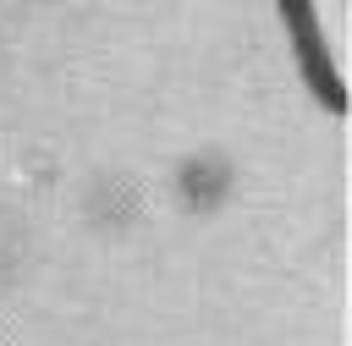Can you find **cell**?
Wrapping results in <instances>:
<instances>
[{"label":"cell","instance_id":"6da1fadb","mask_svg":"<svg viewBox=\"0 0 352 346\" xmlns=\"http://www.w3.org/2000/svg\"><path fill=\"white\" fill-rule=\"evenodd\" d=\"M226 192H231V165H226L220 154H192V159L182 165V203L214 209Z\"/></svg>","mask_w":352,"mask_h":346}]
</instances>
